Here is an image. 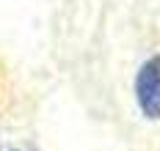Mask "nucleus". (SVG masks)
Returning a JSON list of instances; mask_svg holds the SVG:
<instances>
[{"instance_id":"2","label":"nucleus","mask_w":160,"mask_h":151,"mask_svg":"<svg viewBox=\"0 0 160 151\" xmlns=\"http://www.w3.org/2000/svg\"><path fill=\"white\" fill-rule=\"evenodd\" d=\"M0 151H39V149L31 146V143H3Z\"/></svg>"},{"instance_id":"1","label":"nucleus","mask_w":160,"mask_h":151,"mask_svg":"<svg viewBox=\"0 0 160 151\" xmlns=\"http://www.w3.org/2000/svg\"><path fill=\"white\" fill-rule=\"evenodd\" d=\"M135 102L149 121H160V55L146 58L135 74Z\"/></svg>"}]
</instances>
